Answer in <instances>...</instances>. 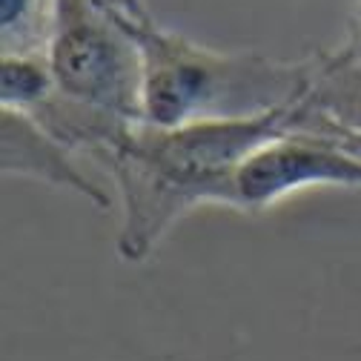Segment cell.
<instances>
[{"label": "cell", "instance_id": "cell-4", "mask_svg": "<svg viewBox=\"0 0 361 361\" xmlns=\"http://www.w3.org/2000/svg\"><path fill=\"white\" fill-rule=\"evenodd\" d=\"M312 187L361 190V138L338 126L276 135L238 166L235 209L261 215Z\"/></svg>", "mask_w": 361, "mask_h": 361}, {"label": "cell", "instance_id": "cell-5", "mask_svg": "<svg viewBox=\"0 0 361 361\" xmlns=\"http://www.w3.org/2000/svg\"><path fill=\"white\" fill-rule=\"evenodd\" d=\"M4 172L12 178H32L47 187L80 195L95 209H109L112 195L78 164V152L61 144L40 123L23 112L4 109Z\"/></svg>", "mask_w": 361, "mask_h": 361}, {"label": "cell", "instance_id": "cell-1", "mask_svg": "<svg viewBox=\"0 0 361 361\" xmlns=\"http://www.w3.org/2000/svg\"><path fill=\"white\" fill-rule=\"evenodd\" d=\"M312 126L315 115L304 98L252 121L192 126L135 123L121 147L98 161L118 187V258L144 264L175 224L201 207L235 209L238 166L276 135Z\"/></svg>", "mask_w": 361, "mask_h": 361}, {"label": "cell", "instance_id": "cell-8", "mask_svg": "<svg viewBox=\"0 0 361 361\" xmlns=\"http://www.w3.org/2000/svg\"><path fill=\"white\" fill-rule=\"evenodd\" d=\"M55 89L47 58H4V109L29 112Z\"/></svg>", "mask_w": 361, "mask_h": 361}, {"label": "cell", "instance_id": "cell-9", "mask_svg": "<svg viewBox=\"0 0 361 361\" xmlns=\"http://www.w3.org/2000/svg\"><path fill=\"white\" fill-rule=\"evenodd\" d=\"M101 9H106L109 15L126 20V23H149L152 15H149V6L147 0H92Z\"/></svg>", "mask_w": 361, "mask_h": 361}, {"label": "cell", "instance_id": "cell-7", "mask_svg": "<svg viewBox=\"0 0 361 361\" xmlns=\"http://www.w3.org/2000/svg\"><path fill=\"white\" fill-rule=\"evenodd\" d=\"M58 0H0L4 58H47Z\"/></svg>", "mask_w": 361, "mask_h": 361}, {"label": "cell", "instance_id": "cell-6", "mask_svg": "<svg viewBox=\"0 0 361 361\" xmlns=\"http://www.w3.org/2000/svg\"><path fill=\"white\" fill-rule=\"evenodd\" d=\"M307 104L338 129L361 138V40L327 55H312Z\"/></svg>", "mask_w": 361, "mask_h": 361}, {"label": "cell", "instance_id": "cell-2", "mask_svg": "<svg viewBox=\"0 0 361 361\" xmlns=\"http://www.w3.org/2000/svg\"><path fill=\"white\" fill-rule=\"evenodd\" d=\"M144 55V123L192 126L252 121L307 95L312 55L279 61L255 49L224 52L149 23H132Z\"/></svg>", "mask_w": 361, "mask_h": 361}, {"label": "cell", "instance_id": "cell-3", "mask_svg": "<svg viewBox=\"0 0 361 361\" xmlns=\"http://www.w3.org/2000/svg\"><path fill=\"white\" fill-rule=\"evenodd\" d=\"M47 61L61 92L126 121H144V55L132 23L92 0H58Z\"/></svg>", "mask_w": 361, "mask_h": 361}, {"label": "cell", "instance_id": "cell-10", "mask_svg": "<svg viewBox=\"0 0 361 361\" xmlns=\"http://www.w3.org/2000/svg\"><path fill=\"white\" fill-rule=\"evenodd\" d=\"M355 20H358V26H355V37L361 40V6H358V18H355Z\"/></svg>", "mask_w": 361, "mask_h": 361}]
</instances>
